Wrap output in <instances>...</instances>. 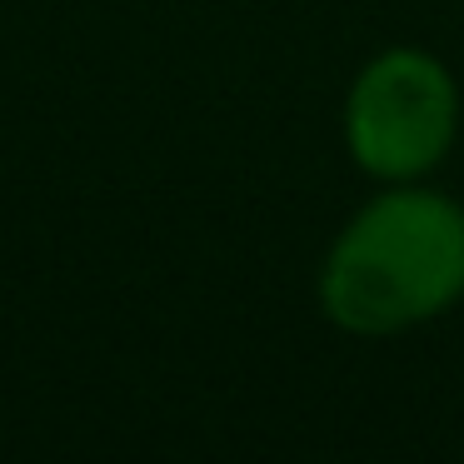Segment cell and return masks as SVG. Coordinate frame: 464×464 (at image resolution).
<instances>
[{
  "instance_id": "6da1fadb",
  "label": "cell",
  "mask_w": 464,
  "mask_h": 464,
  "mask_svg": "<svg viewBox=\"0 0 464 464\" xmlns=\"http://www.w3.org/2000/svg\"><path fill=\"white\" fill-rule=\"evenodd\" d=\"M464 300V205L404 180L380 190L320 265V304L344 334L384 340Z\"/></svg>"
},
{
  "instance_id": "7a4b0ae2",
  "label": "cell",
  "mask_w": 464,
  "mask_h": 464,
  "mask_svg": "<svg viewBox=\"0 0 464 464\" xmlns=\"http://www.w3.org/2000/svg\"><path fill=\"white\" fill-rule=\"evenodd\" d=\"M459 135V85L430 51H380L344 95V145L384 185L424 180Z\"/></svg>"
}]
</instances>
